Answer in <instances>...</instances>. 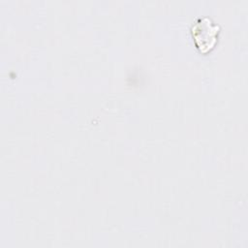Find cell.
<instances>
[{
    "label": "cell",
    "instance_id": "6da1fadb",
    "mask_svg": "<svg viewBox=\"0 0 248 248\" xmlns=\"http://www.w3.org/2000/svg\"><path fill=\"white\" fill-rule=\"evenodd\" d=\"M219 26L213 24L211 19L203 17L192 27V35L197 46L202 51L211 49L216 43Z\"/></svg>",
    "mask_w": 248,
    "mask_h": 248
}]
</instances>
